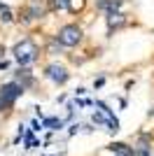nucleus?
Wrapping results in <instances>:
<instances>
[{
  "mask_svg": "<svg viewBox=\"0 0 154 156\" xmlns=\"http://www.w3.org/2000/svg\"><path fill=\"white\" fill-rule=\"evenodd\" d=\"M38 54H40V49H38V44H35V42H33L31 37L21 40L19 44L14 47V58L19 61L21 65H28V63H33V61L38 58Z\"/></svg>",
  "mask_w": 154,
  "mask_h": 156,
  "instance_id": "f257e3e1",
  "label": "nucleus"
},
{
  "mask_svg": "<svg viewBox=\"0 0 154 156\" xmlns=\"http://www.w3.org/2000/svg\"><path fill=\"white\" fill-rule=\"evenodd\" d=\"M21 93H24V89H21L16 82H7V84L0 86V112L9 110L14 105V100H16Z\"/></svg>",
  "mask_w": 154,
  "mask_h": 156,
  "instance_id": "f03ea898",
  "label": "nucleus"
},
{
  "mask_svg": "<svg viewBox=\"0 0 154 156\" xmlns=\"http://www.w3.org/2000/svg\"><path fill=\"white\" fill-rule=\"evenodd\" d=\"M56 40L61 42V47H75V44H79V40H82V28L75 26V23H68V26H63L58 30Z\"/></svg>",
  "mask_w": 154,
  "mask_h": 156,
  "instance_id": "7ed1b4c3",
  "label": "nucleus"
},
{
  "mask_svg": "<svg viewBox=\"0 0 154 156\" xmlns=\"http://www.w3.org/2000/svg\"><path fill=\"white\" fill-rule=\"evenodd\" d=\"M47 77L51 79V82H56V84H65L68 82V70H65L63 65H49L47 68Z\"/></svg>",
  "mask_w": 154,
  "mask_h": 156,
  "instance_id": "20e7f679",
  "label": "nucleus"
},
{
  "mask_svg": "<svg viewBox=\"0 0 154 156\" xmlns=\"http://www.w3.org/2000/svg\"><path fill=\"white\" fill-rule=\"evenodd\" d=\"M108 149L112 151V156H135L133 147H128V144H124V142H112Z\"/></svg>",
  "mask_w": 154,
  "mask_h": 156,
  "instance_id": "39448f33",
  "label": "nucleus"
},
{
  "mask_svg": "<svg viewBox=\"0 0 154 156\" xmlns=\"http://www.w3.org/2000/svg\"><path fill=\"white\" fill-rule=\"evenodd\" d=\"M42 14H45V9H42V7H40L38 2H33V5L28 7V9H24V21H31V19H40Z\"/></svg>",
  "mask_w": 154,
  "mask_h": 156,
  "instance_id": "423d86ee",
  "label": "nucleus"
},
{
  "mask_svg": "<svg viewBox=\"0 0 154 156\" xmlns=\"http://www.w3.org/2000/svg\"><path fill=\"white\" fill-rule=\"evenodd\" d=\"M124 23H126L124 14H119V12H112V14H108V28H110V30H112V28H122Z\"/></svg>",
  "mask_w": 154,
  "mask_h": 156,
  "instance_id": "0eeeda50",
  "label": "nucleus"
},
{
  "mask_svg": "<svg viewBox=\"0 0 154 156\" xmlns=\"http://www.w3.org/2000/svg\"><path fill=\"white\" fill-rule=\"evenodd\" d=\"M119 5H122L119 0H98V2H96V7H98V9H103V12L108 9L110 14H112V12H117V9H119Z\"/></svg>",
  "mask_w": 154,
  "mask_h": 156,
  "instance_id": "6e6552de",
  "label": "nucleus"
},
{
  "mask_svg": "<svg viewBox=\"0 0 154 156\" xmlns=\"http://www.w3.org/2000/svg\"><path fill=\"white\" fill-rule=\"evenodd\" d=\"M49 7L51 9H68V0H51Z\"/></svg>",
  "mask_w": 154,
  "mask_h": 156,
  "instance_id": "1a4fd4ad",
  "label": "nucleus"
},
{
  "mask_svg": "<svg viewBox=\"0 0 154 156\" xmlns=\"http://www.w3.org/2000/svg\"><path fill=\"white\" fill-rule=\"evenodd\" d=\"M84 7V0H68V9L70 12H77V9H82Z\"/></svg>",
  "mask_w": 154,
  "mask_h": 156,
  "instance_id": "9d476101",
  "label": "nucleus"
},
{
  "mask_svg": "<svg viewBox=\"0 0 154 156\" xmlns=\"http://www.w3.org/2000/svg\"><path fill=\"white\" fill-rule=\"evenodd\" d=\"M94 121H96V124H105V119H103L101 114H94Z\"/></svg>",
  "mask_w": 154,
  "mask_h": 156,
  "instance_id": "9b49d317",
  "label": "nucleus"
},
{
  "mask_svg": "<svg viewBox=\"0 0 154 156\" xmlns=\"http://www.w3.org/2000/svg\"><path fill=\"white\" fill-rule=\"evenodd\" d=\"M35 2H38V0H35Z\"/></svg>",
  "mask_w": 154,
  "mask_h": 156,
  "instance_id": "f8f14e48",
  "label": "nucleus"
}]
</instances>
